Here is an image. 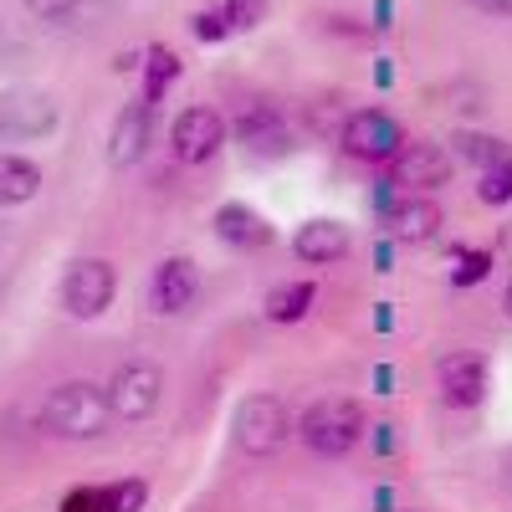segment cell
I'll list each match as a JSON object with an SVG mask.
<instances>
[{
  "mask_svg": "<svg viewBox=\"0 0 512 512\" xmlns=\"http://www.w3.org/2000/svg\"><path fill=\"white\" fill-rule=\"evenodd\" d=\"M297 441H303L313 456H323V461L349 456L364 441V405L354 395H323V400H313L303 410V420H297Z\"/></svg>",
  "mask_w": 512,
  "mask_h": 512,
  "instance_id": "6da1fadb",
  "label": "cell"
},
{
  "mask_svg": "<svg viewBox=\"0 0 512 512\" xmlns=\"http://www.w3.org/2000/svg\"><path fill=\"white\" fill-rule=\"evenodd\" d=\"M108 415H113L108 390H98V384H88V379L57 384V390L47 395V405H41V425H47L52 436H62V441H93V436H103Z\"/></svg>",
  "mask_w": 512,
  "mask_h": 512,
  "instance_id": "7a4b0ae2",
  "label": "cell"
},
{
  "mask_svg": "<svg viewBox=\"0 0 512 512\" xmlns=\"http://www.w3.org/2000/svg\"><path fill=\"white\" fill-rule=\"evenodd\" d=\"M292 431H297L292 410L277 395H246L236 405V420H231L236 451H246V456H277L292 441Z\"/></svg>",
  "mask_w": 512,
  "mask_h": 512,
  "instance_id": "3957f363",
  "label": "cell"
},
{
  "mask_svg": "<svg viewBox=\"0 0 512 512\" xmlns=\"http://www.w3.org/2000/svg\"><path fill=\"white\" fill-rule=\"evenodd\" d=\"M405 128L395 113H384V108H354L344 118V154L359 159V164H390L400 149H405Z\"/></svg>",
  "mask_w": 512,
  "mask_h": 512,
  "instance_id": "277c9868",
  "label": "cell"
},
{
  "mask_svg": "<svg viewBox=\"0 0 512 512\" xmlns=\"http://www.w3.org/2000/svg\"><path fill=\"white\" fill-rule=\"evenodd\" d=\"M113 292H118V277L103 256H77L62 277V308L88 323V318H103L113 308Z\"/></svg>",
  "mask_w": 512,
  "mask_h": 512,
  "instance_id": "5b68a950",
  "label": "cell"
},
{
  "mask_svg": "<svg viewBox=\"0 0 512 512\" xmlns=\"http://www.w3.org/2000/svg\"><path fill=\"white\" fill-rule=\"evenodd\" d=\"M52 128H57L52 93H41V88H6V93H0V139H6V144L47 139Z\"/></svg>",
  "mask_w": 512,
  "mask_h": 512,
  "instance_id": "8992f818",
  "label": "cell"
},
{
  "mask_svg": "<svg viewBox=\"0 0 512 512\" xmlns=\"http://www.w3.org/2000/svg\"><path fill=\"white\" fill-rule=\"evenodd\" d=\"M231 134L251 159H282L292 149V123L277 103H246L231 123Z\"/></svg>",
  "mask_w": 512,
  "mask_h": 512,
  "instance_id": "52a82bcc",
  "label": "cell"
},
{
  "mask_svg": "<svg viewBox=\"0 0 512 512\" xmlns=\"http://www.w3.org/2000/svg\"><path fill=\"white\" fill-rule=\"evenodd\" d=\"M436 384H441V400L456 405V410H477L492 390V374H487V359L477 349H451L436 359Z\"/></svg>",
  "mask_w": 512,
  "mask_h": 512,
  "instance_id": "ba28073f",
  "label": "cell"
},
{
  "mask_svg": "<svg viewBox=\"0 0 512 512\" xmlns=\"http://www.w3.org/2000/svg\"><path fill=\"white\" fill-rule=\"evenodd\" d=\"M159 400H164V374L149 359L123 364L113 374V384H108V405H113L118 420H149L159 410Z\"/></svg>",
  "mask_w": 512,
  "mask_h": 512,
  "instance_id": "9c48e42d",
  "label": "cell"
},
{
  "mask_svg": "<svg viewBox=\"0 0 512 512\" xmlns=\"http://www.w3.org/2000/svg\"><path fill=\"white\" fill-rule=\"evenodd\" d=\"M226 144V118L216 108H185L175 118V128H169V149H175L180 164H205V159H216V149Z\"/></svg>",
  "mask_w": 512,
  "mask_h": 512,
  "instance_id": "30bf717a",
  "label": "cell"
},
{
  "mask_svg": "<svg viewBox=\"0 0 512 512\" xmlns=\"http://www.w3.org/2000/svg\"><path fill=\"white\" fill-rule=\"evenodd\" d=\"M384 169H390V185H400L405 195H420V190H441L451 180V154L441 144H405Z\"/></svg>",
  "mask_w": 512,
  "mask_h": 512,
  "instance_id": "8fae6325",
  "label": "cell"
},
{
  "mask_svg": "<svg viewBox=\"0 0 512 512\" xmlns=\"http://www.w3.org/2000/svg\"><path fill=\"white\" fill-rule=\"evenodd\" d=\"M195 297H200V267L190 262V256H164V262L154 267V277H149V308L175 318L195 303Z\"/></svg>",
  "mask_w": 512,
  "mask_h": 512,
  "instance_id": "7c38bea8",
  "label": "cell"
},
{
  "mask_svg": "<svg viewBox=\"0 0 512 512\" xmlns=\"http://www.w3.org/2000/svg\"><path fill=\"white\" fill-rule=\"evenodd\" d=\"M149 134H154V103H149V98H134V103L118 113V123H113V149H108V159H113L118 169L139 164L144 149H149Z\"/></svg>",
  "mask_w": 512,
  "mask_h": 512,
  "instance_id": "4fadbf2b",
  "label": "cell"
},
{
  "mask_svg": "<svg viewBox=\"0 0 512 512\" xmlns=\"http://www.w3.org/2000/svg\"><path fill=\"white\" fill-rule=\"evenodd\" d=\"M441 221H446L441 205L425 200V195H405V200H395L390 210H384V226H390V236H395V241H410V246L436 241Z\"/></svg>",
  "mask_w": 512,
  "mask_h": 512,
  "instance_id": "5bb4252c",
  "label": "cell"
},
{
  "mask_svg": "<svg viewBox=\"0 0 512 512\" xmlns=\"http://www.w3.org/2000/svg\"><path fill=\"white\" fill-rule=\"evenodd\" d=\"M349 246H354L349 226H344V221H328V216L308 221L303 231L292 236V251L303 256V262H313V267H323V262H338V256H349Z\"/></svg>",
  "mask_w": 512,
  "mask_h": 512,
  "instance_id": "9a60e30c",
  "label": "cell"
},
{
  "mask_svg": "<svg viewBox=\"0 0 512 512\" xmlns=\"http://www.w3.org/2000/svg\"><path fill=\"white\" fill-rule=\"evenodd\" d=\"M216 236L226 241V246H236V251H256V246H272V226H267V216H256L251 205H221L216 210Z\"/></svg>",
  "mask_w": 512,
  "mask_h": 512,
  "instance_id": "2e32d148",
  "label": "cell"
},
{
  "mask_svg": "<svg viewBox=\"0 0 512 512\" xmlns=\"http://www.w3.org/2000/svg\"><path fill=\"white\" fill-rule=\"evenodd\" d=\"M41 190V164L26 154H0V205H26Z\"/></svg>",
  "mask_w": 512,
  "mask_h": 512,
  "instance_id": "e0dca14e",
  "label": "cell"
},
{
  "mask_svg": "<svg viewBox=\"0 0 512 512\" xmlns=\"http://www.w3.org/2000/svg\"><path fill=\"white\" fill-rule=\"evenodd\" d=\"M451 154L461 164H472L477 175H482V169H497V164H512V144H502L492 134H472V128H456V134H451Z\"/></svg>",
  "mask_w": 512,
  "mask_h": 512,
  "instance_id": "ac0fdd59",
  "label": "cell"
},
{
  "mask_svg": "<svg viewBox=\"0 0 512 512\" xmlns=\"http://www.w3.org/2000/svg\"><path fill=\"white\" fill-rule=\"evenodd\" d=\"M313 297H318V287H313L308 277H303V282H282V287L267 292L262 313H267V323H303V318L313 313Z\"/></svg>",
  "mask_w": 512,
  "mask_h": 512,
  "instance_id": "d6986e66",
  "label": "cell"
},
{
  "mask_svg": "<svg viewBox=\"0 0 512 512\" xmlns=\"http://www.w3.org/2000/svg\"><path fill=\"white\" fill-rule=\"evenodd\" d=\"M175 77H180V57L169 47H149L144 52V98L149 103H159L169 88H175Z\"/></svg>",
  "mask_w": 512,
  "mask_h": 512,
  "instance_id": "ffe728a7",
  "label": "cell"
},
{
  "mask_svg": "<svg viewBox=\"0 0 512 512\" xmlns=\"http://www.w3.org/2000/svg\"><path fill=\"white\" fill-rule=\"evenodd\" d=\"M144 502H149V482H139V477L98 487V512H144Z\"/></svg>",
  "mask_w": 512,
  "mask_h": 512,
  "instance_id": "44dd1931",
  "label": "cell"
},
{
  "mask_svg": "<svg viewBox=\"0 0 512 512\" xmlns=\"http://www.w3.org/2000/svg\"><path fill=\"white\" fill-rule=\"evenodd\" d=\"M477 200L482 205H507L512 200V164L482 169V175H477Z\"/></svg>",
  "mask_w": 512,
  "mask_h": 512,
  "instance_id": "7402d4cb",
  "label": "cell"
},
{
  "mask_svg": "<svg viewBox=\"0 0 512 512\" xmlns=\"http://www.w3.org/2000/svg\"><path fill=\"white\" fill-rule=\"evenodd\" d=\"M492 277V251H461V262L451 267V287H477Z\"/></svg>",
  "mask_w": 512,
  "mask_h": 512,
  "instance_id": "603a6c76",
  "label": "cell"
},
{
  "mask_svg": "<svg viewBox=\"0 0 512 512\" xmlns=\"http://www.w3.org/2000/svg\"><path fill=\"white\" fill-rule=\"evenodd\" d=\"M221 11H226L231 31H256L267 21V0H221Z\"/></svg>",
  "mask_w": 512,
  "mask_h": 512,
  "instance_id": "cb8c5ba5",
  "label": "cell"
},
{
  "mask_svg": "<svg viewBox=\"0 0 512 512\" xmlns=\"http://www.w3.org/2000/svg\"><path fill=\"white\" fill-rule=\"evenodd\" d=\"M190 31L210 47V41H226V36H231V21H226V11H195V16H190Z\"/></svg>",
  "mask_w": 512,
  "mask_h": 512,
  "instance_id": "d4e9b609",
  "label": "cell"
},
{
  "mask_svg": "<svg viewBox=\"0 0 512 512\" xmlns=\"http://www.w3.org/2000/svg\"><path fill=\"white\" fill-rule=\"evenodd\" d=\"M21 6H26L36 21H67V16L82 6V0H21Z\"/></svg>",
  "mask_w": 512,
  "mask_h": 512,
  "instance_id": "484cf974",
  "label": "cell"
},
{
  "mask_svg": "<svg viewBox=\"0 0 512 512\" xmlns=\"http://www.w3.org/2000/svg\"><path fill=\"white\" fill-rule=\"evenodd\" d=\"M466 6L482 16H497V21H512V0H466Z\"/></svg>",
  "mask_w": 512,
  "mask_h": 512,
  "instance_id": "4316f807",
  "label": "cell"
},
{
  "mask_svg": "<svg viewBox=\"0 0 512 512\" xmlns=\"http://www.w3.org/2000/svg\"><path fill=\"white\" fill-rule=\"evenodd\" d=\"M328 31H344V36H369V26H354L349 16H328Z\"/></svg>",
  "mask_w": 512,
  "mask_h": 512,
  "instance_id": "83f0119b",
  "label": "cell"
},
{
  "mask_svg": "<svg viewBox=\"0 0 512 512\" xmlns=\"http://www.w3.org/2000/svg\"><path fill=\"white\" fill-rule=\"evenodd\" d=\"M502 477H507V487H512V451H507V461H502Z\"/></svg>",
  "mask_w": 512,
  "mask_h": 512,
  "instance_id": "f1b7e54d",
  "label": "cell"
},
{
  "mask_svg": "<svg viewBox=\"0 0 512 512\" xmlns=\"http://www.w3.org/2000/svg\"><path fill=\"white\" fill-rule=\"evenodd\" d=\"M6 241H11V231H6V221H0V251H6Z\"/></svg>",
  "mask_w": 512,
  "mask_h": 512,
  "instance_id": "f546056e",
  "label": "cell"
},
{
  "mask_svg": "<svg viewBox=\"0 0 512 512\" xmlns=\"http://www.w3.org/2000/svg\"><path fill=\"white\" fill-rule=\"evenodd\" d=\"M507 308H512V287H507Z\"/></svg>",
  "mask_w": 512,
  "mask_h": 512,
  "instance_id": "4dcf8cb0",
  "label": "cell"
}]
</instances>
